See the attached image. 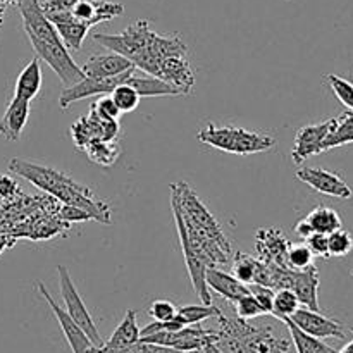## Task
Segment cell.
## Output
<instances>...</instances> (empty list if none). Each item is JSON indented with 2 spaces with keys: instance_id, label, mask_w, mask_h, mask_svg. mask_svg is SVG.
Returning a JSON list of instances; mask_svg holds the SVG:
<instances>
[{
  "instance_id": "1",
  "label": "cell",
  "mask_w": 353,
  "mask_h": 353,
  "mask_svg": "<svg viewBox=\"0 0 353 353\" xmlns=\"http://www.w3.org/2000/svg\"><path fill=\"white\" fill-rule=\"evenodd\" d=\"M171 207L179 241H186L207 268L231 264V241L223 233L216 217L185 181L171 185Z\"/></svg>"
},
{
  "instance_id": "2",
  "label": "cell",
  "mask_w": 353,
  "mask_h": 353,
  "mask_svg": "<svg viewBox=\"0 0 353 353\" xmlns=\"http://www.w3.org/2000/svg\"><path fill=\"white\" fill-rule=\"evenodd\" d=\"M9 171L24 178L37 188L43 190L45 193L54 196L57 202L86 210L88 214H92L93 221H99L102 224L112 223L109 203L97 199L92 190L79 185L76 179H72L65 172L43 164H34V162L24 161L19 157L10 159Z\"/></svg>"
},
{
  "instance_id": "3",
  "label": "cell",
  "mask_w": 353,
  "mask_h": 353,
  "mask_svg": "<svg viewBox=\"0 0 353 353\" xmlns=\"http://www.w3.org/2000/svg\"><path fill=\"white\" fill-rule=\"evenodd\" d=\"M16 6L23 17L24 33L30 38L37 57L54 69L62 85L68 88L85 79L83 69L76 64L55 26L45 16L40 0H19Z\"/></svg>"
},
{
  "instance_id": "4",
  "label": "cell",
  "mask_w": 353,
  "mask_h": 353,
  "mask_svg": "<svg viewBox=\"0 0 353 353\" xmlns=\"http://www.w3.org/2000/svg\"><path fill=\"white\" fill-rule=\"evenodd\" d=\"M199 141L210 145L217 150L230 152L236 155H252L259 152L271 150L276 145V140L269 134L255 133V131L243 130V128L234 126H216V124H207L203 130L196 134Z\"/></svg>"
},
{
  "instance_id": "5",
  "label": "cell",
  "mask_w": 353,
  "mask_h": 353,
  "mask_svg": "<svg viewBox=\"0 0 353 353\" xmlns=\"http://www.w3.org/2000/svg\"><path fill=\"white\" fill-rule=\"evenodd\" d=\"M59 272V288H61V296L62 302H64V310L69 314L72 321L81 327L86 333V336L92 340V343L97 348L102 347L105 343V340L102 338V334L97 330V324L93 321L92 314L86 309L85 302H83L81 295L76 290L74 281H72L71 274H69V269L65 265H57Z\"/></svg>"
},
{
  "instance_id": "6",
  "label": "cell",
  "mask_w": 353,
  "mask_h": 353,
  "mask_svg": "<svg viewBox=\"0 0 353 353\" xmlns=\"http://www.w3.org/2000/svg\"><path fill=\"white\" fill-rule=\"evenodd\" d=\"M186 52H188V47L178 34L164 37V34L152 31L145 48L131 62H133L134 68L157 78L159 69H161L164 59L172 57V55H185Z\"/></svg>"
},
{
  "instance_id": "7",
  "label": "cell",
  "mask_w": 353,
  "mask_h": 353,
  "mask_svg": "<svg viewBox=\"0 0 353 353\" xmlns=\"http://www.w3.org/2000/svg\"><path fill=\"white\" fill-rule=\"evenodd\" d=\"M216 338L217 333L214 330L185 326L179 331H161V333L143 336L140 340L147 341V343L172 348V350H176L178 353H190L203 350V347L209 343H214Z\"/></svg>"
},
{
  "instance_id": "8",
  "label": "cell",
  "mask_w": 353,
  "mask_h": 353,
  "mask_svg": "<svg viewBox=\"0 0 353 353\" xmlns=\"http://www.w3.org/2000/svg\"><path fill=\"white\" fill-rule=\"evenodd\" d=\"M134 69L131 68L128 71H124L123 74L112 76V78H85L81 79L76 85L68 86V88L62 90L61 97H59V105L62 110L69 109L71 103L78 102V100L88 99L93 95H109L116 86H119L121 83H126L131 76L134 74Z\"/></svg>"
},
{
  "instance_id": "9",
  "label": "cell",
  "mask_w": 353,
  "mask_h": 353,
  "mask_svg": "<svg viewBox=\"0 0 353 353\" xmlns=\"http://www.w3.org/2000/svg\"><path fill=\"white\" fill-rule=\"evenodd\" d=\"M117 134H119V124H117V121L102 119L92 109H90V112L86 116L79 117L71 126V138L79 150H83L86 145L97 140L116 141Z\"/></svg>"
},
{
  "instance_id": "10",
  "label": "cell",
  "mask_w": 353,
  "mask_h": 353,
  "mask_svg": "<svg viewBox=\"0 0 353 353\" xmlns=\"http://www.w3.org/2000/svg\"><path fill=\"white\" fill-rule=\"evenodd\" d=\"M334 128H336V117L319 124H309V126L300 128L295 134V143H293V162L300 164L312 155L321 154L324 140L333 133Z\"/></svg>"
},
{
  "instance_id": "11",
  "label": "cell",
  "mask_w": 353,
  "mask_h": 353,
  "mask_svg": "<svg viewBox=\"0 0 353 353\" xmlns=\"http://www.w3.org/2000/svg\"><path fill=\"white\" fill-rule=\"evenodd\" d=\"M37 286H38V292L41 293V296L45 299V302H47L48 307H50V310H52V314L55 316V319H57L62 334H64V338H65V341H68L71 352L72 353H92L93 348H95V345L92 343V340H90L88 336H86L85 331H83L81 327H79L78 324H76L74 321L69 317V314L65 312V310L62 309V307L59 305L54 299H52V295L48 293L47 286H45L43 283L38 281Z\"/></svg>"
},
{
  "instance_id": "12",
  "label": "cell",
  "mask_w": 353,
  "mask_h": 353,
  "mask_svg": "<svg viewBox=\"0 0 353 353\" xmlns=\"http://www.w3.org/2000/svg\"><path fill=\"white\" fill-rule=\"evenodd\" d=\"M290 319H292V323L295 324L299 330L310 334V336L317 338V340H326V338L345 340V338H347V331H345L343 324L323 316L321 310H310L305 309V307H303V309L300 307L293 316H290Z\"/></svg>"
},
{
  "instance_id": "13",
  "label": "cell",
  "mask_w": 353,
  "mask_h": 353,
  "mask_svg": "<svg viewBox=\"0 0 353 353\" xmlns=\"http://www.w3.org/2000/svg\"><path fill=\"white\" fill-rule=\"evenodd\" d=\"M296 179L303 181L323 195L334 199L348 200L353 196V190L347 181L336 172H331L323 168H302L296 171Z\"/></svg>"
},
{
  "instance_id": "14",
  "label": "cell",
  "mask_w": 353,
  "mask_h": 353,
  "mask_svg": "<svg viewBox=\"0 0 353 353\" xmlns=\"http://www.w3.org/2000/svg\"><path fill=\"white\" fill-rule=\"evenodd\" d=\"M292 241L281 233L278 228H262L255 233V250H257V259L268 264L281 265L288 268L286 255Z\"/></svg>"
},
{
  "instance_id": "15",
  "label": "cell",
  "mask_w": 353,
  "mask_h": 353,
  "mask_svg": "<svg viewBox=\"0 0 353 353\" xmlns=\"http://www.w3.org/2000/svg\"><path fill=\"white\" fill-rule=\"evenodd\" d=\"M69 12L76 19L92 28L100 23H105V21H112L114 17L123 16L124 6L119 2H107V0H76Z\"/></svg>"
},
{
  "instance_id": "16",
  "label": "cell",
  "mask_w": 353,
  "mask_h": 353,
  "mask_svg": "<svg viewBox=\"0 0 353 353\" xmlns=\"http://www.w3.org/2000/svg\"><path fill=\"white\" fill-rule=\"evenodd\" d=\"M290 290L296 295L300 305L310 310L319 309V271L316 265L303 269V271L290 272Z\"/></svg>"
},
{
  "instance_id": "17",
  "label": "cell",
  "mask_w": 353,
  "mask_h": 353,
  "mask_svg": "<svg viewBox=\"0 0 353 353\" xmlns=\"http://www.w3.org/2000/svg\"><path fill=\"white\" fill-rule=\"evenodd\" d=\"M45 16L55 26L68 50L78 52L83 47V41L90 31L88 24L76 19L71 12H48Z\"/></svg>"
},
{
  "instance_id": "18",
  "label": "cell",
  "mask_w": 353,
  "mask_h": 353,
  "mask_svg": "<svg viewBox=\"0 0 353 353\" xmlns=\"http://www.w3.org/2000/svg\"><path fill=\"white\" fill-rule=\"evenodd\" d=\"M28 117H30V102L14 97L7 105L3 116L0 117V137L6 138L7 141L19 140L28 123Z\"/></svg>"
},
{
  "instance_id": "19",
  "label": "cell",
  "mask_w": 353,
  "mask_h": 353,
  "mask_svg": "<svg viewBox=\"0 0 353 353\" xmlns=\"http://www.w3.org/2000/svg\"><path fill=\"white\" fill-rule=\"evenodd\" d=\"M131 68L134 65L130 59L114 52V54L92 55L81 69L86 78H112V76L123 74Z\"/></svg>"
},
{
  "instance_id": "20",
  "label": "cell",
  "mask_w": 353,
  "mask_h": 353,
  "mask_svg": "<svg viewBox=\"0 0 353 353\" xmlns=\"http://www.w3.org/2000/svg\"><path fill=\"white\" fill-rule=\"evenodd\" d=\"M205 283L209 286V290L216 292L217 295L223 296L224 300H230V302H236L241 296L248 295L250 288L247 285H243L241 281H238L233 274H228V272L219 271L216 265H210L205 271Z\"/></svg>"
},
{
  "instance_id": "21",
  "label": "cell",
  "mask_w": 353,
  "mask_h": 353,
  "mask_svg": "<svg viewBox=\"0 0 353 353\" xmlns=\"http://www.w3.org/2000/svg\"><path fill=\"white\" fill-rule=\"evenodd\" d=\"M41 88V68L38 57L30 61V64L24 65L23 71L19 72L16 79V88H14V97L31 102L34 97L40 93Z\"/></svg>"
},
{
  "instance_id": "22",
  "label": "cell",
  "mask_w": 353,
  "mask_h": 353,
  "mask_svg": "<svg viewBox=\"0 0 353 353\" xmlns=\"http://www.w3.org/2000/svg\"><path fill=\"white\" fill-rule=\"evenodd\" d=\"M138 340H140V327H138L137 323V312L130 309L124 314V319L121 321V324L116 327V331L110 334V338L102 345V347L112 350V348L130 347V345L137 343Z\"/></svg>"
},
{
  "instance_id": "23",
  "label": "cell",
  "mask_w": 353,
  "mask_h": 353,
  "mask_svg": "<svg viewBox=\"0 0 353 353\" xmlns=\"http://www.w3.org/2000/svg\"><path fill=\"white\" fill-rule=\"evenodd\" d=\"M279 321L285 323L286 327H288L290 336H292V343L295 345L296 352L299 353H338L331 347H327L326 343L317 340V338L310 336V334L303 333L302 330H299V327L292 323L290 317H279Z\"/></svg>"
},
{
  "instance_id": "24",
  "label": "cell",
  "mask_w": 353,
  "mask_h": 353,
  "mask_svg": "<svg viewBox=\"0 0 353 353\" xmlns=\"http://www.w3.org/2000/svg\"><path fill=\"white\" fill-rule=\"evenodd\" d=\"M131 86H134L140 97H172L179 95V92L176 88H172L171 85H168L162 79L155 78V76H131L130 78Z\"/></svg>"
},
{
  "instance_id": "25",
  "label": "cell",
  "mask_w": 353,
  "mask_h": 353,
  "mask_svg": "<svg viewBox=\"0 0 353 353\" xmlns=\"http://www.w3.org/2000/svg\"><path fill=\"white\" fill-rule=\"evenodd\" d=\"M348 143H353V110L350 109L341 114L340 117H336V128L324 140L323 152L336 147H343V145Z\"/></svg>"
},
{
  "instance_id": "26",
  "label": "cell",
  "mask_w": 353,
  "mask_h": 353,
  "mask_svg": "<svg viewBox=\"0 0 353 353\" xmlns=\"http://www.w3.org/2000/svg\"><path fill=\"white\" fill-rule=\"evenodd\" d=\"M305 219L309 221V224L312 226L314 233L330 234L341 228L340 214H338L334 209H331V207H324V205L316 207V209H314Z\"/></svg>"
},
{
  "instance_id": "27",
  "label": "cell",
  "mask_w": 353,
  "mask_h": 353,
  "mask_svg": "<svg viewBox=\"0 0 353 353\" xmlns=\"http://www.w3.org/2000/svg\"><path fill=\"white\" fill-rule=\"evenodd\" d=\"M88 159L95 164L103 165V168H109V165L116 164V161L119 159L121 155V148L117 147L116 141H102L97 140L92 141V143L86 145L83 148Z\"/></svg>"
},
{
  "instance_id": "28",
  "label": "cell",
  "mask_w": 353,
  "mask_h": 353,
  "mask_svg": "<svg viewBox=\"0 0 353 353\" xmlns=\"http://www.w3.org/2000/svg\"><path fill=\"white\" fill-rule=\"evenodd\" d=\"M257 257L243 254V252H234L233 259H231V271L233 276L241 281L243 285H252L255 278V269H257Z\"/></svg>"
},
{
  "instance_id": "29",
  "label": "cell",
  "mask_w": 353,
  "mask_h": 353,
  "mask_svg": "<svg viewBox=\"0 0 353 353\" xmlns=\"http://www.w3.org/2000/svg\"><path fill=\"white\" fill-rule=\"evenodd\" d=\"M176 314L181 317V321L186 326H193V324H199L202 321L210 319V317H219L223 310L219 307L212 305V303L210 305L202 303V305H183L179 307Z\"/></svg>"
},
{
  "instance_id": "30",
  "label": "cell",
  "mask_w": 353,
  "mask_h": 353,
  "mask_svg": "<svg viewBox=\"0 0 353 353\" xmlns=\"http://www.w3.org/2000/svg\"><path fill=\"white\" fill-rule=\"evenodd\" d=\"M130 81V79H128ZM121 83L119 86L110 92V97L112 100L116 102L117 109L121 110V114H126V112H133V110L138 109L140 105V93L134 90V86H131L130 83Z\"/></svg>"
},
{
  "instance_id": "31",
  "label": "cell",
  "mask_w": 353,
  "mask_h": 353,
  "mask_svg": "<svg viewBox=\"0 0 353 353\" xmlns=\"http://www.w3.org/2000/svg\"><path fill=\"white\" fill-rule=\"evenodd\" d=\"M300 309V302L295 293L290 288H281L274 292V300H272V314L276 319L279 317H290Z\"/></svg>"
},
{
  "instance_id": "32",
  "label": "cell",
  "mask_w": 353,
  "mask_h": 353,
  "mask_svg": "<svg viewBox=\"0 0 353 353\" xmlns=\"http://www.w3.org/2000/svg\"><path fill=\"white\" fill-rule=\"evenodd\" d=\"M327 250L330 257H347L353 250V236L341 228L333 231L327 234Z\"/></svg>"
},
{
  "instance_id": "33",
  "label": "cell",
  "mask_w": 353,
  "mask_h": 353,
  "mask_svg": "<svg viewBox=\"0 0 353 353\" xmlns=\"http://www.w3.org/2000/svg\"><path fill=\"white\" fill-rule=\"evenodd\" d=\"M286 262H288L290 269L303 271V269L314 265V255L307 243H292L288 248V255H286Z\"/></svg>"
},
{
  "instance_id": "34",
  "label": "cell",
  "mask_w": 353,
  "mask_h": 353,
  "mask_svg": "<svg viewBox=\"0 0 353 353\" xmlns=\"http://www.w3.org/2000/svg\"><path fill=\"white\" fill-rule=\"evenodd\" d=\"M326 79L327 83H330L333 93L336 95V99L340 100L347 109L353 110V83L347 81V79L336 74H327Z\"/></svg>"
},
{
  "instance_id": "35",
  "label": "cell",
  "mask_w": 353,
  "mask_h": 353,
  "mask_svg": "<svg viewBox=\"0 0 353 353\" xmlns=\"http://www.w3.org/2000/svg\"><path fill=\"white\" fill-rule=\"evenodd\" d=\"M234 310H236L238 317H241V319H254V317L264 316L261 305H259L257 300H255V296L252 293L238 299L234 302Z\"/></svg>"
},
{
  "instance_id": "36",
  "label": "cell",
  "mask_w": 353,
  "mask_h": 353,
  "mask_svg": "<svg viewBox=\"0 0 353 353\" xmlns=\"http://www.w3.org/2000/svg\"><path fill=\"white\" fill-rule=\"evenodd\" d=\"M92 110L100 116L102 119H110V121H117L121 116V110L117 109L116 102L112 100L110 95H102L95 103L92 105Z\"/></svg>"
},
{
  "instance_id": "37",
  "label": "cell",
  "mask_w": 353,
  "mask_h": 353,
  "mask_svg": "<svg viewBox=\"0 0 353 353\" xmlns=\"http://www.w3.org/2000/svg\"><path fill=\"white\" fill-rule=\"evenodd\" d=\"M250 293L255 296L257 303L261 305L264 316H271L272 314V300H274V290L269 286L262 285H248Z\"/></svg>"
},
{
  "instance_id": "38",
  "label": "cell",
  "mask_w": 353,
  "mask_h": 353,
  "mask_svg": "<svg viewBox=\"0 0 353 353\" xmlns=\"http://www.w3.org/2000/svg\"><path fill=\"white\" fill-rule=\"evenodd\" d=\"M178 309L174 307V303H171L169 300H155L152 302V305L148 307V314L154 317V321H168L172 319L176 316Z\"/></svg>"
},
{
  "instance_id": "39",
  "label": "cell",
  "mask_w": 353,
  "mask_h": 353,
  "mask_svg": "<svg viewBox=\"0 0 353 353\" xmlns=\"http://www.w3.org/2000/svg\"><path fill=\"white\" fill-rule=\"evenodd\" d=\"M57 216L62 221H65V223H85V221L93 219L92 214H88L86 210L74 205H65V203H61V207L57 210Z\"/></svg>"
},
{
  "instance_id": "40",
  "label": "cell",
  "mask_w": 353,
  "mask_h": 353,
  "mask_svg": "<svg viewBox=\"0 0 353 353\" xmlns=\"http://www.w3.org/2000/svg\"><path fill=\"white\" fill-rule=\"evenodd\" d=\"M23 195L19 185L12 176H7L0 172V202H10Z\"/></svg>"
},
{
  "instance_id": "41",
  "label": "cell",
  "mask_w": 353,
  "mask_h": 353,
  "mask_svg": "<svg viewBox=\"0 0 353 353\" xmlns=\"http://www.w3.org/2000/svg\"><path fill=\"white\" fill-rule=\"evenodd\" d=\"M217 333V331H216ZM217 348H219L223 353H254L243 341L236 340V338H230V336H221L217 334L216 341H214Z\"/></svg>"
},
{
  "instance_id": "42",
  "label": "cell",
  "mask_w": 353,
  "mask_h": 353,
  "mask_svg": "<svg viewBox=\"0 0 353 353\" xmlns=\"http://www.w3.org/2000/svg\"><path fill=\"white\" fill-rule=\"evenodd\" d=\"M307 247L310 248L314 257L330 259V250H327V234L324 233H312L305 240Z\"/></svg>"
},
{
  "instance_id": "43",
  "label": "cell",
  "mask_w": 353,
  "mask_h": 353,
  "mask_svg": "<svg viewBox=\"0 0 353 353\" xmlns=\"http://www.w3.org/2000/svg\"><path fill=\"white\" fill-rule=\"evenodd\" d=\"M76 3V0H45L41 3V9L45 14L48 12H69L72 9V6Z\"/></svg>"
},
{
  "instance_id": "44",
  "label": "cell",
  "mask_w": 353,
  "mask_h": 353,
  "mask_svg": "<svg viewBox=\"0 0 353 353\" xmlns=\"http://www.w3.org/2000/svg\"><path fill=\"white\" fill-rule=\"evenodd\" d=\"M295 233L299 234L300 238H303V240H307V238H309L310 234L314 233V230H312V226H310V224H309V221H307L305 217H303L302 221H299V223H296Z\"/></svg>"
},
{
  "instance_id": "45",
  "label": "cell",
  "mask_w": 353,
  "mask_h": 353,
  "mask_svg": "<svg viewBox=\"0 0 353 353\" xmlns=\"http://www.w3.org/2000/svg\"><path fill=\"white\" fill-rule=\"evenodd\" d=\"M16 238L10 236V234L0 233V255H2V252L7 250V248H12L14 245H16Z\"/></svg>"
},
{
  "instance_id": "46",
  "label": "cell",
  "mask_w": 353,
  "mask_h": 353,
  "mask_svg": "<svg viewBox=\"0 0 353 353\" xmlns=\"http://www.w3.org/2000/svg\"><path fill=\"white\" fill-rule=\"evenodd\" d=\"M350 331L353 333V327H350ZM338 353H353V338L348 341L347 345H345L343 348H341V352H338Z\"/></svg>"
},
{
  "instance_id": "47",
  "label": "cell",
  "mask_w": 353,
  "mask_h": 353,
  "mask_svg": "<svg viewBox=\"0 0 353 353\" xmlns=\"http://www.w3.org/2000/svg\"><path fill=\"white\" fill-rule=\"evenodd\" d=\"M203 352H205V353H223V352H221L219 348H217L216 345H214V343L205 345V347H203Z\"/></svg>"
},
{
  "instance_id": "48",
  "label": "cell",
  "mask_w": 353,
  "mask_h": 353,
  "mask_svg": "<svg viewBox=\"0 0 353 353\" xmlns=\"http://www.w3.org/2000/svg\"><path fill=\"white\" fill-rule=\"evenodd\" d=\"M19 2V0H0V3H2V6H16V3Z\"/></svg>"
},
{
  "instance_id": "49",
  "label": "cell",
  "mask_w": 353,
  "mask_h": 353,
  "mask_svg": "<svg viewBox=\"0 0 353 353\" xmlns=\"http://www.w3.org/2000/svg\"><path fill=\"white\" fill-rule=\"evenodd\" d=\"M3 14H6V6H2V3H0V26H2V23H3Z\"/></svg>"
},
{
  "instance_id": "50",
  "label": "cell",
  "mask_w": 353,
  "mask_h": 353,
  "mask_svg": "<svg viewBox=\"0 0 353 353\" xmlns=\"http://www.w3.org/2000/svg\"><path fill=\"white\" fill-rule=\"evenodd\" d=\"M190 353H205L203 350H199V352H190Z\"/></svg>"
}]
</instances>
